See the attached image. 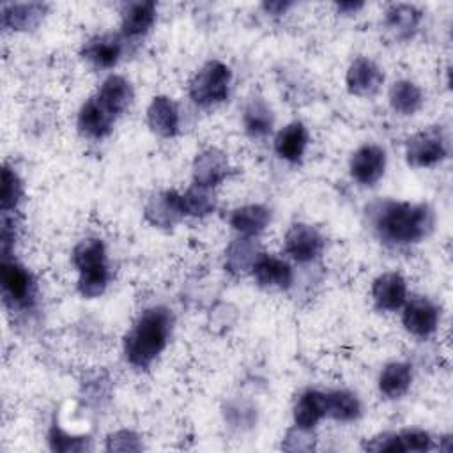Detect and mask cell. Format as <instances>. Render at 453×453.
Masks as SVG:
<instances>
[{"instance_id":"6da1fadb","label":"cell","mask_w":453,"mask_h":453,"mask_svg":"<svg viewBox=\"0 0 453 453\" xmlns=\"http://www.w3.org/2000/svg\"><path fill=\"white\" fill-rule=\"evenodd\" d=\"M173 317L165 306L145 310L124 338V354L136 368L149 366L166 347Z\"/></svg>"},{"instance_id":"7a4b0ae2","label":"cell","mask_w":453,"mask_h":453,"mask_svg":"<svg viewBox=\"0 0 453 453\" xmlns=\"http://www.w3.org/2000/svg\"><path fill=\"white\" fill-rule=\"evenodd\" d=\"M434 216L428 205L411 202H384L375 214L379 235L391 244H412L432 230Z\"/></svg>"},{"instance_id":"3957f363","label":"cell","mask_w":453,"mask_h":453,"mask_svg":"<svg viewBox=\"0 0 453 453\" xmlns=\"http://www.w3.org/2000/svg\"><path fill=\"white\" fill-rule=\"evenodd\" d=\"M232 71L219 60H209L189 81V97L198 106H214L226 99Z\"/></svg>"},{"instance_id":"277c9868","label":"cell","mask_w":453,"mask_h":453,"mask_svg":"<svg viewBox=\"0 0 453 453\" xmlns=\"http://www.w3.org/2000/svg\"><path fill=\"white\" fill-rule=\"evenodd\" d=\"M446 143L439 131L428 129L416 133L407 140L405 145V156L407 163L416 168H426L441 163L446 157Z\"/></svg>"},{"instance_id":"5b68a950","label":"cell","mask_w":453,"mask_h":453,"mask_svg":"<svg viewBox=\"0 0 453 453\" xmlns=\"http://www.w3.org/2000/svg\"><path fill=\"white\" fill-rule=\"evenodd\" d=\"M324 250V237L317 228L304 223H296L285 234V251L296 262H311L320 257Z\"/></svg>"},{"instance_id":"8992f818","label":"cell","mask_w":453,"mask_h":453,"mask_svg":"<svg viewBox=\"0 0 453 453\" xmlns=\"http://www.w3.org/2000/svg\"><path fill=\"white\" fill-rule=\"evenodd\" d=\"M0 280H2V290H4L5 301L18 306L28 304V301L32 299L34 283L28 271L23 265H19L14 260L4 258L2 269H0Z\"/></svg>"},{"instance_id":"52a82bcc","label":"cell","mask_w":453,"mask_h":453,"mask_svg":"<svg viewBox=\"0 0 453 453\" xmlns=\"http://www.w3.org/2000/svg\"><path fill=\"white\" fill-rule=\"evenodd\" d=\"M386 168V152L379 145H363L350 157V175L359 184L377 182Z\"/></svg>"},{"instance_id":"ba28073f","label":"cell","mask_w":453,"mask_h":453,"mask_svg":"<svg viewBox=\"0 0 453 453\" xmlns=\"http://www.w3.org/2000/svg\"><path fill=\"white\" fill-rule=\"evenodd\" d=\"M230 172L228 157L218 149H205L196 154L193 161V184L203 188H214Z\"/></svg>"},{"instance_id":"9c48e42d","label":"cell","mask_w":453,"mask_h":453,"mask_svg":"<svg viewBox=\"0 0 453 453\" xmlns=\"http://www.w3.org/2000/svg\"><path fill=\"white\" fill-rule=\"evenodd\" d=\"M402 322L411 334L425 338L435 331L439 311L435 304L426 297H416L405 304Z\"/></svg>"},{"instance_id":"30bf717a","label":"cell","mask_w":453,"mask_h":453,"mask_svg":"<svg viewBox=\"0 0 453 453\" xmlns=\"http://www.w3.org/2000/svg\"><path fill=\"white\" fill-rule=\"evenodd\" d=\"M345 81H347V88H349L350 94H354V96H372L382 85L384 74L373 60H370L366 57H357L349 65Z\"/></svg>"},{"instance_id":"8fae6325","label":"cell","mask_w":453,"mask_h":453,"mask_svg":"<svg viewBox=\"0 0 453 453\" xmlns=\"http://www.w3.org/2000/svg\"><path fill=\"white\" fill-rule=\"evenodd\" d=\"M115 115L99 101L97 96L83 103L78 113V127L88 138H104L113 127Z\"/></svg>"},{"instance_id":"7c38bea8","label":"cell","mask_w":453,"mask_h":453,"mask_svg":"<svg viewBox=\"0 0 453 453\" xmlns=\"http://www.w3.org/2000/svg\"><path fill=\"white\" fill-rule=\"evenodd\" d=\"M372 297L379 310L395 311L405 304L407 283L398 273H384L372 285Z\"/></svg>"},{"instance_id":"4fadbf2b","label":"cell","mask_w":453,"mask_h":453,"mask_svg":"<svg viewBox=\"0 0 453 453\" xmlns=\"http://www.w3.org/2000/svg\"><path fill=\"white\" fill-rule=\"evenodd\" d=\"M251 273L257 280V283L264 288H288L292 283V269L290 265L273 255L260 253L255 260Z\"/></svg>"},{"instance_id":"5bb4252c","label":"cell","mask_w":453,"mask_h":453,"mask_svg":"<svg viewBox=\"0 0 453 453\" xmlns=\"http://www.w3.org/2000/svg\"><path fill=\"white\" fill-rule=\"evenodd\" d=\"M184 216L180 195L175 191L157 193L145 205V218L156 226H172Z\"/></svg>"},{"instance_id":"9a60e30c","label":"cell","mask_w":453,"mask_h":453,"mask_svg":"<svg viewBox=\"0 0 453 453\" xmlns=\"http://www.w3.org/2000/svg\"><path fill=\"white\" fill-rule=\"evenodd\" d=\"M147 122L156 134L163 138L175 136L180 122L177 104L166 96L154 97L147 108Z\"/></svg>"},{"instance_id":"2e32d148","label":"cell","mask_w":453,"mask_h":453,"mask_svg":"<svg viewBox=\"0 0 453 453\" xmlns=\"http://www.w3.org/2000/svg\"><path fill=\"white\" fill-rule=\"evenodd\" d=\"M97 97L115 117H119L126 110H129V106L133 104L134 92L131 83L126 78L119 74H111L103 81L97 92Z\"/></svg>"},{"instance_id":"e0dca14e","label":"cell","mask_w":453,"mask_h":453,"mask_svg":"<svg viewBox=\"0 0 453 453\" xmlns=\"http://www.w3.org/2000/svg\"><path fill=\"white\" fill-rule=\"evenodd\" d=\"M122 53V42L117 35H97L92 37L90 41L85 42L81 55L87 58L90 64L101 69H110L113 67Z\"/></svg>"},{"instance_id":"ac0fdd59","label":"cell","mask_w":453,"mask_h":453,"mask_svg":"<svg viewBox=\"0 0 453 453\" xmlns=\"http://www.w3.org/2000/svg\"><path fill=\"white\" fill-rule=\"evenodd\" d=\"M306 143H308V133L301 122L287 124L274 138V149L278 156L290 163L301 161Z\"/></svg>"},{"instance_id":"d6986e66","label":"cell","mask_w":453,"mask_h":453,"mask_svg":"<svg viewBox=\"0 0 453 453\" xmlns=\"http://www.w3.org/2000/svg\"><path fill=\"white\" fill-rule=\"evenodd\" d=\"M44 4H4L2 5V27L11 30H28L35 27L44 16Z\"/></svg>"},{"instance_id":"ffe728a7","label":"cell","mask_w":453,"mask_h":453,"mask_svg":"<svg viewBox=\"0 0 453 453\" xmlns=\"http://www.w3.org/2000/svg\"><path fill=\"white\" fill-rule=\"evenodd\" d=\"M326 416V393L310 389L303 393L294 407V423L297 428L311 430Z\"/></svg>"},{"instance_id":"44dd1931","label":"cell","mask_w":453,"mask_h":453,"mask_svg":"<svg viewBox=\"0 0 453 453\" xmlns=\"http://www.w3.org/2000/svg\"><path fill=\"white\" fill-rule=\"evenodd\" d=\"M156 19L154 2H131L122 11V32L127 37L145 34Z\"/></svg>"},{"instance_id":"7402d4cb","label":"cell","mask_w":453,"mask_h":453,"mask_svg":"<svg viewBox=\"0 0 453 453\" xmlns=\"http://www.w3.org/2000/svg\"><path fill=\"white\" fill-rule=\"evenodd\" d=\"M73 264L80 274L106 267V251L101 239L88 237L80 241L73 250Z\"/></svg>"},{"instance_id":"603a6c76","label":"cell","mask_w":453,"mask_h":453,"mask_svg":"<svg viewBox=\"0 0 453 453\" xmlns=\"http://www.w3.org/2000/svg\"><path fill=\"white\" fill-rule=\"evenodd\" d=\"M269 219H271L269 209H265L264 205L253 203V205H244L235 209L230 216V225L239 234L251 237L260 234L267 226Z\"/></svg>"},{"instance_id":"cb8c5ba5","label":"cell","mask_w":453,"mask_h":453,"mask_svg":"<svg viewBox=\"0 0 453 453\" xmlns=\"http://www.w3.org/2000/svg\"><path fill=\"white\" fill-rule=\"evenodd\" d=\"M412 380V372L407 363H389L379 375V391L386 398H400L407 393Z\"/></svg>"},{"instance_id":"d4e9b609","label":"cell","mask_w":453,"mask_h":453,"mask_svg":"<svg viewBox=\"0 0 453 453\" xmlns=\"http://www.w3.org/2000/svg\"><path fill=\"white\" fill-rule=\"evenodd\" d=\"M389 103L396 113L412 115L423 104L421 88L409 80H400L389 90Z\"/></svg>"},{"instance_id":"484cf974","label":"cell","mask_w":453,"mask_h":453,"mask_svg":"<svg viewBox=\"0 0 453 453\" xmlns=\"http://www.w3.org/2000/svg\"><path fill=\"white\" fill-rule=\"evenodd\" d=\"M421 19V12L409 4H393L386 11V25L396 37H409Z\"/></svg>"},{"instance_id":"4316f807","label":"cell","mask_w":453,"mask_h":453,"mask_svg":"<svg viewBox=\"0 0 453 453\" xmlns=\"http://www.w3.org/2000/svg\"><path fill=\"white\" fill-rule=\"evenodd\" d=\"M361 414L359 400L349 391L326 393V416L336 421H352Z\"/></svg>"},{"instance_id":"83f0119b","label":"cell","mask_w":453,"mask_h":453,"mask_svg":"<svg viewBox=\"0 0 453 453\" xmlns=\"http://www.w3.org/2000/svg\"><path fill=\"white\" fill-rule=\"evenodd\" d=\"M258 255H257V244L251 239L248 237L237 239L226 250V269L230 273H244L246 269L253 267Z\"/></svg>"},{"instance_id":"f1b7e54d","label":"cell","mask_w":453,"mask_h":453,"mask_svg":"<svg viewBox=\"0 0 453 453\" xmlns=\"http://www.w3.org/2000/svg\"><path fill=\"white\" fill-rule=\"evenodd\" d=\"M242 122L251 136H265L273 127V113L260 99H251L244 110Z\"/></svg>"},{"instance_id":"f546056e","label":"cell","mask_w":453,"mask_h":453,"mask_svg":"<svg viewBox=\"0 0 453 453\" xmlns=\"http://www.w3.org/2000/svg\"><path fill=\"white\" fill-rule=\"evenodd\" d=\"M182 209L186 216H205L214 211L216 200L211 191V188H203L198 184H193L184 195H180Z\"/></svg>"},{"instance_id":"4dcf8cb0","label":"cell","mask_w":453,"mask_h":453,"mask_svg":"<svg viewBox=\"0 0 453 453\" xmlns=\"http://www.w3.org/2000/svg\"><path fill=\"white\" fill-rule=\"evenodd\" d=\"M21 198V182L14 170L4 166L2 170V191H0V211L9 212L14 211Z\"/></svg>"},{"instance_id":"1f68e13d","label":"cell","mask_w":453,"mask_h":453,"mask_svg":"<svg viewBox=\"0 0 453 453\" xmlns=\"http://www.w3.org/2000/svg\"><path fill=\"white\" fill-rule=\"evenodd\" d=\"M48 441H50L51 449H55V451H83V449H88L87 437L69 435L57 425L51 426V430L48 434Z\"/></svg>"},{"instance_id":"d6a6232c","label":"cell","mask_w":453,"mask_h":453,"mask_svg":"<svg viewBox=\"0 0 453 453\" xmlns=\"http://www.w3.org/2000/svg\"><path fill=\"white\" fill-rule=\"evenodd\" d=\"M108 285V267L92 271V273H83L78 278V290L83 297H97L104 292Z\"/></svg>"},{"instance_id":"836d02e7","label":"cell","mask_w":453,"mask_h":453,"mask_svg":"<svg viewBox=\"0 0 453 453\" xmlns=\"http://www.w3.org/2000/svg\"><path fill=\"white\" fill-rule=\"evenodd\" d=\"M400 451H428L432 449V439L423 430H402L396 434Z\"/></svg>"},{"instance_id":"e575fe53","label":"cell","mask_w":453,"mask_h":453,"mask_svg":"<svg viewBox=\"0 0 453 453\" xmlns=\"http://www.w3.org/2000/svg\"><path fill=\"white\" fill-rule=\"evenodd\" d=\"M142 444L138 441V435L131 430H119L106 439V449L108 451H136Z\"/></svg>"},{"instance_id":"d590c367","label":"cell","mask_w":453,"mask_h":453,"mask_svg":"<svg viewBox=\"0 0 453 453\" xmlns=\"http://www.w3.org/2000/svg\"><path fill=\"white\" fill-rule=\"evenodd\" d=\"M336 7L342 12H356L357 9L363 7V4L361 2H340V4H336Z\"/></svg>"},{"instance_id":"8d00e7d4","label":"cell","mask_w":453,"mask_h":453,"mask_svg":"<svg viewBox=\"0 0 453 453\" xmlns=\"http://www.w3.org/2000/svg\"><path fill=\"white\" fill-rule=\"evenodd\" d=\"M288 5H290V4H287V2H269V4H264V7H265L269 12H273V14H281Z\"/></svg>"}]
</instances>
